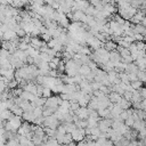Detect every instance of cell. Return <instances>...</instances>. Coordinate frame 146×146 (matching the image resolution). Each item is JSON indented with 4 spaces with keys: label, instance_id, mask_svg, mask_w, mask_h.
I'll return each mask as SVG.
<instances>
[{
    "label": "cell",
    "instance_id": "cell-2",
    "mask_svg": "<svg viewBox=\"0 0 146 146\" xmlns=\"http://www.w3.org/2000/svg\"><path fill=\"white\" fill-rule=\"evenodd\" d=\"M10 123H11V125H13V132L14 133H17V130H18V128L22 125V116H18V115H15V114H11V116L9 117V120H8Z\"/></svg>",
    "mask_w": 146,
    "mask_h": 146
},
{
    "label": "cell",
    "instance_id": "cell-12",
    "mask_svg": "<svg viewBox=\"0 0 146 146\" xmlns=\"http://www.w3.org/2000/svg\"><path fill=\"white\" fill-rule=\"evenodd\" d=\"M29 47H30V44H29V43H26V42H23V41H21V42H19V44H18V49L24 50V51H26V50L29 49Z\"/></svg>",
    "mask_w": 146,
    "mask_h": 146
},
{
    "label": "cell",
    "instance_id": "cell-16",
    "mask_svg": "<svg viewBox=\"0 0 146 146\" xmlns=\"http://www.w3.org/2000/svg\"><path fill=\"white\" fill-rule=\"evenodd\" d=\"M3 39V32L0 30V40H2Z\"/></svg>",
    "mask_w": 146,
    "mask_h": 146
},
{
    "label": "cell",
    "instance_id": "cell-10",
    "mask_svg": "<svg viewBox=\"0 0 146 146\" xmlns=\"http://www.w3.org/2000/svg\"><path fill=\"white\" fill-rule=\"evenodd\" d=\"M137 76H138V80L139 81L146 82V70H139L137 72Z\"/></svg>",
    "mask_w": 146,
    "mask_h": 146
},
{
    "label": "cell",
    "instance_id": "cell-13",
    "mask_svg": "<svg viewBox=\"0 0 146 146\" xmlns=\"http://www.w3.org/2000/svg\"><path fill=\"white\" fill-rule=\"evenodd\" d=\"M16 34H17V36H18V38H23L24 35H26V32H25L22 27H19V29L16 31Z\"/></svg>",
    "mask_w": 146,
    "mask_h": 146
},
{
    "label": "cell",
    "instance_id": "cell-14",
    "mask_svg": "<svg viewBox=\"0 0 146 146\" xmlns=\"http://www.w3.org/2000/svg\"><path fill=\"white\" fill-rule=\"evenodd\" d=\"M76 146H88V144H87L86 139H83V140H80V141H78V143H76Z\"/></svg>",
    "mask_w": 146,
    "mask_h": 146
},
{
    "label": "cell",
    "instance_id": "cell-1",
    "mask_svg": "<svg viewBox=\"0 0 146 146\" xmlns=\"http://www.w3.org/2000/svg\"><path fill=\"white\" fill-rule=\"evenodd\" d=\"M60 124V121L55 116V114L49 115V116H44V122L43 125L51 128V129H57V127Z\"/></svg>",
    "mask_w": 146,
    "mask_h": 146
},
{
    "label": "cell",
    "instance_id": "cell-5",
    "mask_svg": "<svg viewBox=\"0 0 146 146\" xmlns=\"http://www.w3.org/2000/svg\"><path fill=\"white\" fill-rule=\"evenodd\" d=\"M108 98H110V102H111V103H113V104H117V103L122 99L121 95H120V94H117V92H115V91L110 92Z\"/></svg>",
    "mask_w": 146,
    "mask_h": 146
},
{
    "label": "cell",
    "instance_id": "cell-4",
    "mask_svg": "<svg viewBox=\"0 0 146 146\" xmlns=\"http://www.w3.org/2000/svg\"><path fill=\"white\" fill-rule=\"evenodd\" d=\"M17 38V34L14 30H8L6 32H3V39L2 40H7V41H13L14 39Z\"/></svg>",
    "mask_w": 146,
    "mask_h": 146
},
{
    "label": "cell",
    "instance_id": "cell-11",
    "mask_svg": "<svg viewBox=\"0 0 146 146\" xmlns=\"http://www.w3.org/2000/svg\"><path fill=\"white\" fill-rule=\"evenodd\" d=\"M141 83H143L141 81H139V80H136V81H132V82H130V86L132 87V89L137 90V89H139V88H140Z\"/></svg>",
    "mask_w": 146,
    "mask_h": 146
},
{
    "label": "cell",
    "instance_id": "cell-15",
    "mask_svg": "<svg viewBox=\"0 0 146 146\" xmlns=\"http://www.w3.org/2000/svg\"><path fill=\"white\" fill-rule=\"evenodd\" d=\"M67 146H76V141H74V140H72V141H70L68 144H66Z\"/></svg>",
    "mask_w": 146,
    "mask_h": 146
},
{
    "label": "cell",
    "instance_id": "cell-3",
    "mask_svg": "<svg viewBox=\"0 0 146 146\" xmlns=\"http://www.w3.org/2000/svg\"><path fill=\"white\" fill-rule=\"evenodd\" d=\"M75 114L79 116V119H83V120H87L89 117V112H88V107H80Z\"/></svg>",
    "mask_w": 146,
    "mask_h": 146
},
{
    "label": "cell",
    "instance_id": "cell-7",
    "mask_svg": "<svg viewBox=\"0 0 146 146\" xmlns=\"http://www.w3.org/2000/svg\"><path fill=\"white\" fill-rule=\"evenodd\" d=\"M79 73H80L81 75L86 76V75H88L89 73H91V68H90L89 65H87V64H82V65L80 66V68H79Z\"/></svg>",
    "mask_w": 146,
    "mask_h": 146
},
{
    "label": "cell",
    "instance_id": "cell-9",
    "mask_svg": "<svg viewBox=\"0 0 146 146\" xmlns=\"http://www.w3.org/2000/svg\"><path fill=\"white\" fill-rule=\"evenodd\" d=\"M11 111L10 110H3L2 111V113H1V116H0V120H2V121H8L9 120V117L11 116Z\"/></svg>",
    "mask_w": 146,
    "mask_h": 146
},
{
    "label": "cell",
    "instance_id": "cell-8",
    "mask_svg": "<svg viewBox=\"0 0 146 146\" xmlns=\"http://www.w3.org/2000/svg\"><path fill=\"white\" fill-rule=\"evenodd\" d=\"M9 110L11 111V113H13V114L18 115V116H22V114H23V112H24V111H23V110L17 105V104H14Z\"/></svg>",
    "mask_w": 146,
    "mask_h": 146
},
{
    "label": "cell",
    "instance_id": "cell-6",
    "mask_svg": "<svg viewBox=\"0 0 146 146\" xmlns=\"http://www.w3.org/2000/svg\"><path fill=\"white\" fill-rule=\"evenodd\" d=\"M43 43H44V41L40 40L39 38H35V36H32V38H31V43H30V44H31L33 48H35V49H39Z\"/></svg>",
    "mask_w": 146,
    "mask_h": 146
}]
</instances>
